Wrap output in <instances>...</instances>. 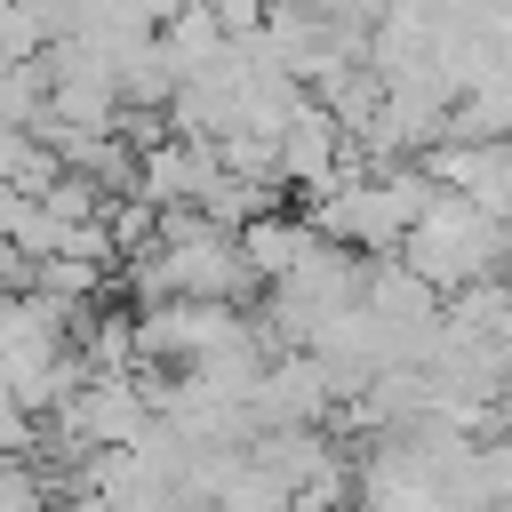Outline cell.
Listing matches in <instances>:
<instances>
[{
	"mask_svg": "<svg viewBox=\"0 0 512 512\" xmlns=\"http://www.w3.org/2000/svg\"><path fill=\"white\" fill-rule=\"evenodd\" d=\"M424 200H432V176H424L416 160H392V168H368V176H352V184L304 200V224H312L320 240H336V248L392 256V248L408 240V224H416Z\"/></svg>",
	"mask_w": 512,
	"mask_h": 512,
	"instance_id": "cell-1",
	"label": "cell"
},
{
	"mask_svg": "<svg viewBox=\"0 0 512 512\" xmlns=\"http://www.w3.org/2000/svg\"><path fill=\"white\" fill-rule=\"evenodd\" d=\"M424 288H464V280H480V272H496V256H504V216H488L480 200H464V192H440L432 184V200L416 208V224H408V240L392 248Z\"/></svg>",
	"mask_w": 512,
	"mask_h": 512,
	"instance_id": "cell-2",
	"label": "cell"
},
{
	"mask_svg": "<svg viewBox=\"0 0 512 512\" xmlns=\"http://www.w3.org/2000/svg\"><path fill=\"white\" fill-rule=\"evenodd\" d=\"M232 240H240V264H248V280L264 288V280L296 272V256H304V248H312L320 232H312L304 216H288V208H264V216H256V224H240Z\"/></svg>",
	"mask_w": 512,
	"mask_h": 512,
	"instance_id": "cell-3",
	"label": "cell"
},
{
	"mask_svg": "<svg viewBox=\"0 0 512 512\" xmlns=\"http://www.w3.org/2000/svg\"><path fill=\"white\" fill-rule=\"evenodd\" d=\"M48 48V24L32 0H0V64H32Z\"/></svg>",
	"mask_w": 512,
	"mask_h": 512,
	"instance_id": "cell-4",
	"label": "cell"
},
{
	"mask_svg": "<svg viewBox=\"0 0 512 512\" xmlns=\"http://www.w3.org/2000/svg\"><path fill=\"white\" fill-rule=\"evenodd\" d=\"M48 504H56L48 480H40L24 456H8V464H0V512H48Z\"/></svg>",
	"mask_w": 512,
	"mask_h": 512,
	"instance_id": "cell-5",
	"label": "cell"
},
{
	"mask_svg": "<svg viewBox=\"0 0 512 512\" xmlns=\"http://www.w3.org/2000/svg\"><path fill=\"white\" fill-rule=\"evenodd\" d=\"M480 488H488V512H512V424H504V440L480 448Z\"/></svg>",
	"mask_w": 512,
	"mask_h": 512,
	"instance_id": "cell-6",
	"label": "cell"
},
{
	"mask_svg": "<svg viewBox=\"0 0 512 512\" xmlns=\"http://www.w3.org/2000/svg\"><path fill=\"white\" fill-rule=\"evenodd\" d=\"M32 440H40V416H24V408H16V392L0 384V448H16V456H32Z\"/></svg>",
	"mask_w": 512,
	"mask_h": 512,
	"instance_id": "cell-7",
	"label": "cell"
},
{
	"mask_svg": "<svg viewBox=\"0 0 512 512\" xmlns=\"http://www.w3.org/2000/svg\"><path fill=\"white\" fill-rule=\"evenodd\" d=\"M264 8H272V0H208V16H216L232 40H240V32H256V24H264Z\"/></svg>",
	"mask_w": 512,
	"mask_h": 512,
	"instance_id": "cell-8",
	"label": "cell"
},
{
	"mask_svg": "<svg viewBox=\"0 0 512 512\" xmlns=\"http://www.w3.org/2000/svg\"><path fill=\"white\" fill-rule=\"evenodd\" d=\"M496 272H504V288H512V224H504V256H496Z\"/></svg>",
	"mask_w": 512,
	"mask_h": 512,
	"instance_id": "cell-9",
	"label": "cell"
},
{
	"mask_svg": "<svg viewBox=\"0 0 512 512\" xmlns=\"http://www.w3.org/2000/svg\"><path fill=\"white\" fill-rule=\"evenodd\" d=\"M48 512H56V504H48ZM64 512H88V504H80V496H72V504H64Z\"/></svg>",
	"mask_w": 512,
	"mask_h": 512,
	"instance_id": "cell-10",
	"label": "cell"
}]
</instances>
